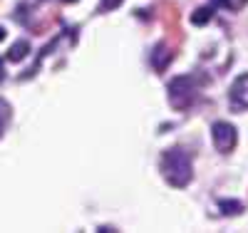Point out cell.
<instances>
[{
  "label": "cell",
  "instance_id": "6da1fadb",
  "mask_svg": "<svg viewBox=\"0 0 248 233\" xmlns=\"http://www.w3.org/2000/svg\"><path fill=\"white\" fill-rule=\"evenodd\" d=\"M159 169H161L164 181L176 186V188L189 186L191 179H194V161H191L189 152H184L181 146H174V149L164 152L161 161H159Z\"/></svg>",
  "mask_w": 248,
  "mask_h": 233
},
{
  "label": "cell",
  "instance_id": "7a4b0ae2",
  "mask_svg": "<svg viewBox=\"0 0 248 233\" xmlns=\"http://www.w3.org/2000/svg\"><path fill=\"white\" fill-rule=\"evenodd\" d=\"M167 92H169V102H171L174 109H186L199 99V84H196L194 77L181 75V77H174L169 82Z\"/></svg>",
  "mask_w": 248,
  "mask_h": 233
},
{
  "label": "cell",
  "instance_id": "3957f363",
  "mask_svg": "<svg viewBox=\"0 0 248 233\" xmlns=\"http://www.w3.org/2000/svg\"><path fill=\"white\" fill-rule=\"evenodd\" d=\"M211 139H214V146L221 154H231L236 149V141H238L236 126L229 124V122H216L211 126Z\"/></svg>",
  "mask_w": 248,
  "mask_h": 233
},
{
  "label": "cell",
  "instance_id": "277c9868",
  "mask_svg": "<svg viewBox=\"0 0 248 233\" xmlns=\"http://www.w3.org/2000/svg\"><path fill=\"white\" fill-rule=\"evenodd\" d=\"M229 99H231V107L236 112L241 109H248V72L246 75H238L229 90Z\"/></svg>",
  "mask_w": 248,
  "mask_h": 233
},
{
  "label": "cell",
  "instance_id": "5b68a950",
  "mask_svg": "<svg viewBox=\"0 0 248 233\" xmlns=\"http://www.w3.org/2000/svg\"><path fill=\"white\" fill-rule=\"evenodd\" d=\"M152 62H154V67L156 70H164L171 62V52L167 50V45H156L154 52H152Z\"/></svg>",
  "mask_w": 248,
  "mask_h": 233
},
{
  "label": "cell",
  "instance_id": "8992f818",
  "mask_svg": "<svg viewBox=\"0 0 248 233\" xmlns=\"http://www.w3.org/2000/svg\"><path fill=\"white\" fill-rule=\"evenodd\" d=\"M30 52V45H28V42L25 40H20V42H15V45L10 47V52H8V57L13 60V62H20V60H23L25 55Z\"/></svg>",
  "mask_w": 248,
  "mask_h": 233
},
{
  "label": "cell",
  "instance_id": "52a82bcc",
  "mask_svg": "<svg viewBox=\"0 0 248 233\" xmlns=\"http://www.w3.org/2000/svg\"><path fill=\"white\" fill-rule=\"evenodd\" d=\"M211 17H214V8H199V10L191 15V23H194V25H203V23H209Z\"/></svg>",
  "mask_w": 248,
  "mask_h": 233
},
{
  "label": "cell",
  "instance_id": "ba28073f",
  "mask_svg": "<svg viewBox=\"0 0 248 233\" xmlns=\"http://www.w3.org/2000/svg\"><path fill=\"white\" fill-rule=\"evenodd\" d=\"M8 119H10V104L0 99V137H3V132H5Z\"/></svg>",
  "mask_w": 248,
  "mask_h": 233
},
{
  "label": "cell",
  "instance_id": "9c48e42d",
  "mask_svg": "<svg viewBox=\"0 0 248 233\" xmlns=\"http://www.w3.org/2000/svg\"><path fill=\"white\" fill-rule=\"evenodd\" d=\"M218 206H221L223 214H238V211L243 208L238 201H218Z\"/></svg>",
  "mask_w": 248,
  "mask_h": 233
},
{
  "label": "cell",
  "instance_id": "30bf717a",
  "mask_svg": "<svg viewBox=\"0 0 248 233\" xmlns=\"http://www.w3.org/2000/svg\"><path fill=\"white\" fill-rule=\"evenodd\" d=\"M119 5H122V0H102L99 10H114V8H119Z\"/></svg>",
  "mask_w": 248,
  "mask_h": 233
},
{
  "label": "cell",
  "instance_id": "8fae6325",
  "mask_svg": "<svg viewBox=\"0 0 248 233\" xmlns=\"http://www.w3.org/2000/svg\"><path fill=\"white\" fill-rule=\"evenodd\" d=\"M211 3H214L216 8H236L233 0H211Z\"/></svg>",
  "mask_w": 248,
  "mask_h": 233
},
{
  "label": "cell",
  "instance_id": "7c38bea8",
  "mask_svg": "<svg viewBox=\"0 0 248 233\" xmlns=\"http://www.w3.org/2000/svg\"><path fill=\"white\" fill-rule=\"evenodd\" d=\"M62 3H77V0H62Z\"/></svg>",
  "mask_w": 248,
  "mask_h": 233
}]
</instances>
